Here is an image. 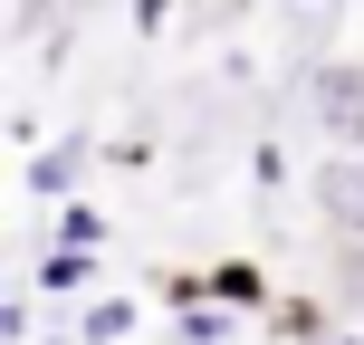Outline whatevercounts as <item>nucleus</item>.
<instances>
[{"label":"nucleus","instance_id":"nucleus-1","mask_svg":"<svg viewBox=\"0 0 364 345\" xmlns=\"http://www.w3.org/2000/svg\"><path fill=\"white\" fill-rule=\"evenodd\" d=\"M316 201H326L346 230H364V173L355 164H326V173H316Z\"/></svg>","mask_w":364,"mask_h":345}]
</instances>
